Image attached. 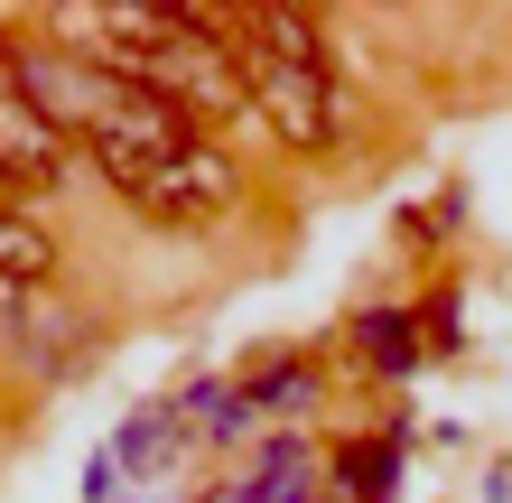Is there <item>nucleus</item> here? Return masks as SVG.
<instances>
[{
    "label": "nucleus",
    "mask_w": 512,
    "mask_h": 503,
    "mask_svg": "<svg viewBox=\"0 0 512 503\" xmlns=\"http://www.w3.org/2000/svg\"><path fill=\"white\" fill-rule=\"evenodd\" d=\"M391 476H401V438H373V448H345V485L364 494V503H382V494H391Z\"/></svg>",
    "instance_id": "0eeeda50"
},
{
    "label": "nucleus",
    "mask_w": 512,
    "mask_h": 503,
    "mask_svg": "<svg viewBox=\"0 0 512 503\" xmlns=\"http://www.w3.org/2000/svg\"><path fill=\"white\" fill-rule=\"evenodd\" d=\"M233 503H308V448H298V438H270L261 466H252V485Z\"/></svg>",
    "instance_id": "423d86ee"
},
{
    "label": "nucleus",
    "mask_w": 512,
    "mask_h": 503,
    "mask_svg": "<svg viewBox=\"0 0 512 503\" xmlns=\"http://www.w3.org/2000/svg\"><path fill=\"white\" fill-rule=\"evenodd\" d=\"M0 280H10V289L56 280V243H47V224H28L19 205H0Z\"/></svg>",
    "instance_id": "39448f33"
},
{
    "label": "nucleus",
    "mask_w": 512,
    "mask_h": 503,
    "mask_svg": "<svg viewBox=\"0 0 512 503\" xmlns=\"http://www.w3.org/2000/svg\"><path fill=\"white\" fill-rule=\"evenodd\" d=\"M233 196H243V168H233V150L224 140H196V150H177L168 168H149L140 187H122V205L131 215H149V224H215V215H233Z\"/></svg>",
    "instance_id": "f257e3e1"
},
{
    "label": "nucleus",
    "mask_w": 512,
    "mask_h": 503,
    "mask_svg": "<svg viewBox=\"0 0 512 503\" xmlns=\"http://www.w3.org/2000/svg\"><path fill=\"white\" fill-rule=\"evenodd\" d=\"M0 177H10L19 196L66 187V131L19 94V56H10V47H0Z\"/></svg>",
    "instance_id": "7ed1b4c3"
},
{
    "label": "nucleus",
    "mask_w": 512,
    "mask_h": 503,
    "mask_svg": "<svg viewBox=\"0 0 512 503\" xmlns=\"http://www.w3.org/2000/svg\"><path fill=\"white\" fill-rule=\"evenodd\" d=\"M419 327H429V345H457V299H429V308H419Z\"/></svg>",
    "instance_id": "6e6552de"
},
{
    "label": "nucleus",
    "mask_w": 512,
    "mask_h": 503,
    "mask_svg": "<svg viewBox=\"0 0 512 503\" xmlns=\"http://www.w3.org/2000/svg\"><path fill=\"white\" fill-rule=\"evenodd\" d=\"M252 112L289 150H326L345 131V103H336V75L326 66H252Z\"/></svg>",
    "instance_id": "f03ea898"
},
{
    "label": "nucleus",
    "mask_w": 512,
    "mask_h": 503,
    "mask_svg": "<svg viewBox=\"0 0 512 503\" xmlns=\"http://www.w3.org/2000/svg\"><path fill=\"white\" fill-rule=\"evenodd\" d=\"M354 354H364L373 373H410L419 364V317L410 308H364L354 317Z\"/></svg>",
    "instance_id": "20e7f679"
},
{
    "label": "nucleus",
    "mask_w": 512,
    "mask_h": 503,
    "mask_svg": "<svg viewBox=\"0 0 512 503\" xmlns=\"http://www.w3.org/2000/svg\"><path fill=\"white\" fill-rule=\"evenodd\" d=\"M0 205H19V187H10V177H0Z\"/></svg>",
    "instance_id": "1a4fd4ad"
}]
</instances>
